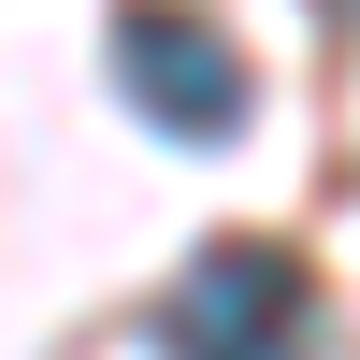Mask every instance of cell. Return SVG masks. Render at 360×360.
<instances>
[{
	"label": "cell",
	"instance_id": "cell-1",
	"mask_svg": "<svg viewBox=\"0 0 360 360\" xmlns=\"http://www.w3.org/2000/svg\"><path fill=\"white\" fill-rule=\"evenodd\" d=\"M115 86H130V115H159L173 144H231L245 130V58H231V29H202L188 0H130V15H115Z\"/></svg>",
	"mask_w": 360,
	"mask_h": 360
},
{
	"label": "cell",
	"instance_id": "cell-2",
	"mask_svg": "<svg viewBox=\"0 0 360 360\" xmlns=\"http://www.w3.org/2000/svg\"><path fill=\"white\" fill-rule=\"evenodd\" d=\"M303 346V259L288 245H202L173 274V360H288Z\"/></svg>",
	"mask_w": 360,
	"mask_h": 360
}]
</instances>
